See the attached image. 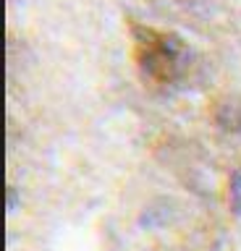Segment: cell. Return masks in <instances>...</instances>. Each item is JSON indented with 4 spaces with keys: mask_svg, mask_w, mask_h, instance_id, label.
I'll use <instances>...</instances> for the list:
<instances>
[{
    "mask_svg": "<svg viewBox=\"0 0 241 251\" xmlns=\"http://www.w3.org/2000/svg\"><path fill=\"white\" fill-rule=\"evenodd\" d=\"M131 34H134L139 68L155 84H176L189 68V47L176 34L144 26V24H131Z\"/></svg>",
    "mask_w": 241,
    "mask_h": 251,
    "instance_id": "obj_1",
    "label": "cell"
},
{
    "mask_svg": "<svg viewBox=\"0 0 241 251\" xmlns=\"http://www.w3.org/2000/svg\"><path fill=\"white\" fill-rule=\"evenodd\" d=\"M231 207L236 215H241V170L231 180Z\"/></svg>",
    "mask_w": 241,
    "mask_h": 251,
    "instance_id": "obj_2",
    "label": "cell"
}]
</instances>
